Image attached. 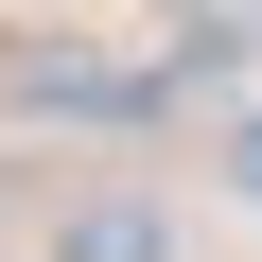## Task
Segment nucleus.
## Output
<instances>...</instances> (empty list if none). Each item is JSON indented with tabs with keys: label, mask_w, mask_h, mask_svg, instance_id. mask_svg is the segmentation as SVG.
Returning a JSON list of instances; mask_svg holds the SVG:
<instances>
[{
	"label": "nucleus",
	"mask_w": 262,
	"mask_h": 262,
	"mask_svg": "<svg viewBox=\"0 0 262 262\" xmlns=\"http://www.w3.org/2000/svg\"><path fill=\"white\" fill-rule=\"evenodd\" d=\"M227 175H245V192H262V105H245V122H227Z\"/></svg>",
	"instance_id": "2"
},
{
	"label": "nucleus",
	"mask_w": 262,
	"mask_h": 262,
	"mask_svg": "<svg viewBox=\"0 0 262 262\" xmlns=\"http://www.w3.org/2000/svg\"><path fill=\"white\" fill-rule=\"evenodd\" d=\"M53 262H192V245H175V210H140V192H88V210H53Z\"/></svg>",
	"instance_id": "1"
}]
</instances>
